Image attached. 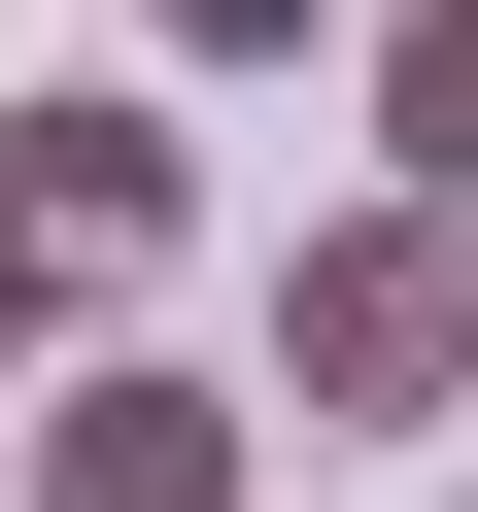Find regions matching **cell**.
Returning a JSON list of instances; mask_svg holds the SVG:
<instances>
[{
    "label": "cell",
    "instance_id": "1",
    "mask_svg": "<svg viewBox=\"0 0 478 512\" xmlns=\"http://www.w3.org/2000/svg\"><path fill=\"white\" fill-rule=\"evenodd\" d=\"M274 410H308V444L478 410V205H308V239H274Z\"/></svg>",
    "mask_w": 478,
    "mask_h": 512
},
{
    "label": "cell",
    "instance_id": "2",
    "mask_svg": "<svg viewBox=\"0 0 478 512\" xmlns=\"http://www.w3.org/2000/svg\"><path fill=\"white\" fill-rule=\"evenodd\" d=\"M0 239H35L69 308H137L171 239H205V171H171V103H137V69H69V103H0Z\"/></svg>",
    "mask_w": 478,
    "mask_h": 512
},
{
    "label": "cell",
    "instance_id": "3",
    "mask_svg": "<svg viewBox=\"0 0 478 512\" xmlns=\"http://www.w3.org/2000/svg\"><path fill=\"white\" fill-rule=\"evenodd\" d=\"M239 376H171V342H35V512H239Z\"/></svg>",
    "mask_w": 478,
    "mask_h": 512
},
{
    "label": "cell",
    "instance_id": "4",
    "mask_svg": "<svg viewBox=\"0 0 478 512\" xmlns=\"http://www.w3.org/2000/svg\"><path fill=\"white\" fill-rule=\"evenodd\" d=\"M376 205H478V0H376Z\"/></svg>",
    "mask_w": 478,
    "mask_h": 512
},
{
    "label": "cell",
    "instance_id": "5",
    "mask_svg": "<svg viewBox=\"0 0 478 512\" xmlns=\"http://www.w3.org/2000/svg\"><path fill=\"white\" fill-rule=\"evenodd\" d=\"M137 35H171V69H274V35H308V0H137Z\"/></svg>",
    "mask_w": 478,
    "mask_h": 512
},
{
    "label": "cell",
    "instance_id": "6",
    "mask_svg": "<svg viewBox=\"0 0 478 512\" xmlns=\"http://www.w3.org/2000/svg\"><path fill=\"white\" fill-rule=\"evenodd\" d=\"M35 308H69V274H35V239H0V410H35Z\"/></svg>",
    "mask_w": 478,
    "mask_h": 512
}]
</instances>
